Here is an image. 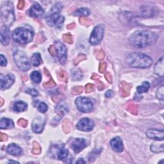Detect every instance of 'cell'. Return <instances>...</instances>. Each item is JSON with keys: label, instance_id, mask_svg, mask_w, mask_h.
Returning <instances> with one entry per match:
<instances>
[{"label": "cell", "instance_id": "8", "mask_svg": "<svg viewBox=\"0 0 164 164\" xmlns=\"http://www.w3.org/2000/svg\"><path fill=\"white\" fill-rule=\"evenodd\" d=\"M105 28L103 25L96 26L92 30L89 39V42L92 45H98L101 43L104 35Z\"/></svg>", "mask_w": 164, "mask_h": 164}, {"label": "cell", "instance_id": "35", "mask_svg": "<svg viewBox=\"0 0 164 164\" xmlns=\"http://www.w3.org/2000/svg\"><path fill=\"white\" fill-rule=\"evenodd\" d=\"M124 83V85L123 87V96H126L129 94L130 87H129V86L128 84H126V83Z\"/></svg>", "mask_w": 164, "mask_h": 164}, {"label": "cell", "instance_id": "55", "mask_svg": "<svg viewBox=\"0 0 164 164\" xmlns=\"http://www.w3.org/2000/svg\"><path fill=\"white\" fill-rule=\"evenodd\" d=\"M76 163H86V162L83 158H79L76 161Z\"/></svg>", "mask_w": 164, "mask_h": 164}, {"label": "cell", "instance_id": "9", "mask_svg": "<svg viewBox=\"0 0 164 164\" xmlns=\"http://www.w3.org/2000/svg\"><path fill=\"white\" fill-rule=\"evenodd\" d=\"M51 156L53 158L59 160L66 159L68 156V150L64 147V145L53 146L50 149Z\"/></svg>", "mask_w": 164, "mask_h": 164}, {"label": "cell", "instance_id": "22", "mask_svg": "<svg viewBox=\"0 0 164 164\" xmlns=\"http://www.w3.org/2000/svg\"><path fill=\"white\" fill-rule=\"evenodd\" d=\"M155 73L160 77L163 76V57H162L155 65Z\"/></svg>", "mask_w": 164, "mask_h": 164}, {"label": "cell", "instance_id": "39", "mask_svg": "<svg viewBox=\"0 0 164 164\" xmlns=\"http://www.w3.org/2000/svg\"><path fill=\"white\" fill-rule=\"evenodd\" d=\"M86 59V56L84 55H79L77 58H76L74 61V65H77L79 62H81V61L85 60Z\"/></svg>", "mask_w": 164, "mask_h": 164}, {"label": "cell", "instance_id": "24", "mask_svg": "<svg viewBox=\"0 0 164 164\" xmlns=\"http://www.w3.org/2000/svg\"><path fill=\"white\" fill-rule=\"evenodd\" d=\"M157 142H152L151 146V150L152 152H155V153H158V152H163L164 150L163 147V143H159L160 140H156Z\"/></svg>", "mask_w": 164, "mask_h": 164}, {"label": "cell", "instance_id": "26", "mask_svg": "<svg viewBox=\"0 0 164 164\" xmlns=\"http://www.w3.org/2000/svg\"><path fill=\"white\" fill-rule=\"evenodd\" d=\"M30 78L33 83L39 84L42 80V75L39 71H33L30 74Z\"/></svg>", "mask_w": 164, "mask_h": 164}, {"label": "cell", "instance_id": "38", "mask_svg": "<svg viewBox=\"0 0 164 164\" xmlns=\"http://www.w3.org/2000/svg\"><path fill=\"white\" fill-rule=\"evenodd\" d=\"M63 39L65 42H66V43H67L69 44L72 43V37L71 36V35H69V34H65V35H64Z\"/></svg>", "mask_w": 164, "mask_h": 164}, {"label": "cell", "instance_id": "4", "mask_svg": "<svg viewBox=\"0 0 164 164\" xmlns=\"http://www.w3.org/2000/svg\"><path fill=\"white\" fill-rule=\"evenodd\" d=\"M1 18L3 23L5 26H10L15 21L14 7L12 2L5 1L1 7Z\"/></svg>", "mask_w": 164, "mask_h": 164}, {"label": "cell", "instance_id": "19", "mask_svg": "<svg viewBox=\"0 0 164 164\" xmlns=\"http://www.w3.org/2000/svg\"><path fill=\"white\" fill-rule=\"evenodd\" d=\"M69 111V106L67 105L66 103L64 101H60V103H59L55 108V112L60 117L67 113Z\"/></svg>", "mask_w": 164, "mask_h": 164}, {"label": "cell", "instance_id": "36", "mask_svg": "<svg viewBox=\"0 0 164 164\" xmlns=\"http://www.w3.org/2000/svg\"><path fill=\"white\" fill-rule=\"evenodd\" d=\"M71 92L74 95L79 94L83 92V87L81 86L74 87H73V89L71 90Z\"/></svg>", "mask_w": 164, "mask_h": 164}, {"label": "cell", "instance_id": "11", "mask_svg": "<svg viewBox=\"0 0 164 164\" xmlns=\"http://www.w3.org/2000/svg\"><path fill=\"white\" fill-rule=\"evenodd\" d=\"M55 47L56 49V55H58L60 62L64 64L67 60V49L66 46L60 42H56Z\"/></svg>", "mask_w": 164, "mask_h": 164}, {"label": "cell", "instance_id": "5", "mask_svg": "<svg viewBox=\"0 0 164 164\" xmlns=\"http://www.w3.org/2000/svg\"><path fill=\"white\" fill-rule=\"evenodd\" d=\"M12 38L16 43L25 44L32 40L33 33L31 30L24 27H20L14 30L12 33Z\"/></svg>", "mask_w": 164, "mask_h": 164}, {"label": "cell", "instance_id": "16", "mask_svg": "<svg viewBox=\"0 0 164 164\" xmlns=\"http://www.w3.org/2000/svg\"><path fill=\"white\" fill-rule=\"evenodd\" d=\"M0 37H1V42L2 44L5 46L9 44L10 40V33L9 26L5 25L1 26Z\"/></svg>", "mask_w": 164, "mask_h": 164}, {"label": "cell", "instance_id": "48", "mask_svg": "<svg viewBox=\"0 0 164 164\" xmlns=\"http://www.w3.org/2000/svg\"><path fill=\"white\" fill-rule=\"evenodd\" d=\"M106 63L101 62V64H100V72H104V71L106 69Z\"/></svg>", "mask_w": 164, "mask_h": 164}, {"label": "cell", "instance_id": "2", "mask_svg": "<svg viewBox=\"0 0 164 164\" xmlns=\"http://www.w3.org/2000/svg\"><path fill=\"white\" fill-rule=\"evenodd\" d=\"M126 63L132 67L146 69L151 66L152 60L150 56L142 53H133L126 59Z\"/></svg>", "mask_w": 164, "mask_h": 164}, {"label": "cell", "instance_id": "7", "mask_svg": "<svg viewBox=\"0 0 164 164\" xmlns=\"http://www.w3.org/2000/svg\"><path fill=\"white\" fill-rule=\"evenodd\" d=\"M75 104L80 112L89 113L93 110V104L90 99L85 97H79L76 99Z\"/></svg>", "mask_w": 164, "mask_h": 164}, {"label": "cell", "instance_id": "40", "mask_svg": "<svg viewBox=\"0 0 164 164\" xmlns=\"http://www.w3.org/2000/svg\"><path fill=\"white\" fill-rule=\"evenodd\" d=\"M26 92H27L29 94H30L31 96H32L33 97H36V96H38V94H39L38 91L35 89H29L26 90Z\"/></svg>", "mask_w": 164, "mask_h": 164}, {"label": "cell", "instance_id": "15", "mask_svg": "<svg viewBox=\"0 0 164 164\" xmlns=\"http://www.w3.org/2000/svg\"><path fill=\"white\" fill-rule=\"evenodd\" d=\"M15 81L14 76L12 74L6 75L4 78H1V89L6 90L9 89L13 85Z\"/></svg>", "mask_w": 164, "mask_h": 164}, {"label": "cell", "instance_id": "25", "mask_svg": "<svg viewBox=\"0 0 164 164\" xmlns=\"http://www.w3.org/2000/svg\"><path fill=\"white\" fill-rule=\"evenodd\" d=\"M42 63V59L40 53H35L32 55L31 58V64L33 66L37 67L40 66Z\"/></svg>", "mask_w": 164, "mask_h": 164}, {"label": "cell", "instance_id": "51", "mask_svg": "<svg viewBox=\"0 0 164 164\" xmlns=\"http://www.w3.org/2000/svg\"><path fill=\"white\" fill-rule=\"evenodd\" d=\"M25 6V1H20L18 3V9H22Z\"/></svg>", "mask_w": 164, "mask_h": 164}, {"label": "cell", "instance_id": "3", "mask_svg": "<svg viewBox=\"0 0 164 164\" xmlns=\"http://www.w3.org/2000/svg\"><path fill=\"white\" fill-rule=\"evenodd\" d=\"M62 9V5L60 3H57L51 9L50 13L46 17V21L49 26H55L60 28L64 22V17L60 14Z\"/></svg>", "mask_w": 164, "mask_h": 164}, {"label": "cell", "instance_id": "28", "mask_svg": "<svg viewBox=\"0 0 164 164\" xmlns=\"http://www.w3.org/2000/svg\"><path fill=\"white\" fill-rule=\"evenodd\" d=\"M90 14V11L89 9L87 8H80L78 9L74 13L75 16H80L82 17H87Z\"/></svg>", "mask_w": 164, "mask_h": 164}, {"label": "cell", "instance_id": "57", "mask_svg": "<svg viewBox=\"0 0 164 164\" xmlns=\"http://www.w3.org/2000/svg\"><path fill=\"white\" fill-rule=\"evenodd\" d=\"M99 78H100V77H99V76L96 75V74H93V76H92V79H98Z\"/></svg>", "mask_w": 164, "mask_h": 164}, {"label": "cell", "instance_id": "52", "mask_svg": "<svg viewBox=\"0 0 164 164\" xmlns=\"http://www.w3.org/2000/svg\"><path fill=\"white\" fill-rule=\"evenodd\" d=\"M59 77H60L61 78H62V80H64L66 78V72H65L64 71H61L60 72V74H59Z\"/></svg>", "mask_w": 164, "mask_h": 164}, {"label": "cell", "instance_id": "34", "mask_svg": "<svg viewBox=\"0 0 164 164\" xmlns=\"http://www.w3.org/2000/svg\"><path fill=\"white\" fill-rule=\"evenodd\" d=\"M40 152H41V147H40L39 145L37 142H34L33 150H32L33 153L35 155H39Z\"/></svg>", "mask_w": 164, "mask_h": 164}, {"label": "cell", "instance_id": "42", "mask_svg": "<svg viewBox=\"0 0 164 164\" xmlns=\"http://www.w3.org/2000/svg\"><path fill=\"white\" fill-rule=\"evenodd\" d=\"M44 87H45L46 88H50V87H55V83L54 82V81L52 79H50V81H49L46 83H44Z\"/></svg>", "mask_w": 164, "mask_h": 164}, {"label": "cell", "instance_id": "53", "mask_svg": "<svg viewBox=\"0 0 164 164\" xmlns=\"http://www.w3.org/2000/svg\"><path fill=\"white\" fill-rule=\"evenodd\" d=\"M0 140L1 141H5L7 140V135L5 134H3V133H1L0 134Z\"/></svg>", "mask_w": 164, "mask_h": 164}, {"label": "cell", "instance_id": "54", "mask_svg": "<svg viewBox=\"0 0 164 164\" xmlns=\"http://www.w3.org/2000/svg\"><path fill=\"white\" fill-rule=\"evenodd\" d=\"M98 89H100V90H101V89H104V85H103V83H101V82H98Z\"/></svg>", "mask_w": 164, "mask_h": 164}, {"label": "cell", "instance_id": "33", "mask_svg": "<svg viewBox=\"0 0 164 164\" xmlns=\"http://www.w3.org/2000/svg\"><path fill=\"white\" fill-rule=\"evenodd\" d=\"M63 128H64V130L66 133H69L71 130V123L68 120H65L63 123Z\"/></svg>", "mask_w": 164, "mask_h": 164}, {"label": "cell", "instance_id": "30", "mask_svg": "<svg viewBox=\"0 0 164 164\" xmlns=\"http://www.w3.org/2000/svg\"><path fill=\"white\" fill-rule=\"evenodd\" d=\"M71 76L72 80H79L83 78L82 73L78 69H73L71 71Z\"/></svg>", "mask_w": 164, "mask_h": 164}, {"label": "cell", "instance_id": "43", "mask_svg": "<svg viewBox=\"0 0 164 164\" xmlns=\"http://www.w3.org/2000/svg\"><path fill=\"white\" fill-rule=\"evenodd\" d=\"M0 59H1V62H0V65L1 67H5L7 66V60L5 57L3 55H0Z\"/></svg>", "mask_w": 164, "mask_h": 164}, {"label": "cell", "instance_id": "37", "mask_svg": "<svg viewBox=\"0 0 164 164\" xmlns=\"http://www.w3.org/2000/svg\"><path fill=\"white\" fill-rule=\"evenodd\" d=\"M79 21H80V23L83 25H86V26H89V25L91 24V21L90 20H88L86 17H82L79 18Z\"/></svg>", "mask_w": 164, "mask_h": 164}, {"label": "cell", "instance_id": "29", "mask_svg": "<svg viewBox=\"0 0 164 164\" xmlns=\"http://www.w3.org/2000/svg\"><path fill=\"white\" fill-rule=\"evenodd\" d=\"M101 151H102V148H100V149L95 148L94 150L92 152H91L89 155V161L90 162H93L94 160L96 159L99 155H100V154L101 153Z\"/></svg>", "mask_w": 164, "mask_h": 164}, {"label": "cell", "instance_id": "27", "mask_svg": "<svg viewBox=\"0 0 164 164\" xmlns=\"http://www.w3.org/2000/svg\"><path fill=\"white\" fill-rule=\"evenodd\" d=\"M150 83L147 82H144L142 85L137 87V90L139 94H142V93L147 92L148 90L150 89Z\"/></svg>", "mask_w": 164, "mask_h": 164}, {"label": "cell", "instance_id": "32", "mask_svg": "<svg viewBox=\"0 0 164 164\" xmlns=\"http://www.w3.org/2000/svg\"><path fill=\"white\" fill-rule=\"evenodd\" d=\"M164 90H163V86H161L159 87V89L156 91V97L160 101H163L164 99Z\"/></svg>", "mask_w": 164, "mask_h": 164}, {"label": "cell", "instance_id": "23", "mask_svg": "<svg viewBox=\"0 0 164 164\" xmlns=\"http://www.w3.org/2000/svg\"><path fill=\"white\" fill-rule=\"evenodd\" d=\"M14 122L7 118H2L0 121V128L1 129H9L14 127Z\"/></svg>", "mask_w": 164, "mask_h": 164}, {"label": "cell", "instance_id": "47", "mask_svg": "<svg viewBox=\"0 0 164 164\" xmlns=\"http://www.w3.org/2000/svg\"><path fill=\"white\" fill-rule=\"evenodd\" d=\"M104 56H105V53L103 51H100L98 52L97 58L98 60H103L104 59Z\"/></svg>", "mask_w": 164, "mask_h": 164}, {"label": "cell", "instance_id": "56", "mask_svg": "<svg viewBox=\"0 0 164 164\" xmlns=\"http://www.w3.org/2000/svg\"><path fill=\"white\" fill-rule=\"evenodd\" d=\"M74 26L75 25L73 23V24H71V25H69L67 26V28L68 29H72V28H73L74 27Z\"/></svg>", "mask_w": 164, "mask_h": 164}, {"label": "cell", "instance_id": "21", "mask_svg": "<svg viewBox=\"0 0 164 164\" xmlns=\"http://www.w3.org/2000/svg\"><path fill=\"white\" fill-rule=\"evenodd\" d=\"M27 106L28 105L26 103L21 101H19L14 103L13 110L14 111H15L16 112H25V110H26V109H27Z\"/></svg>", "mask_w": 164, "mask_h": 164}, {"label": "cell", "instance_id": "41", "mask_svg": "<svg viewBox=\"0 0 164 164\" xmlns=\"http://www.w3.org/2000/svg\"><path fill=\"white\" fill-rule=\"evenodd\" d=\"M128 110H129V112H131L132 113H134L136 114L137 113V106H135V105H130L128 106Z\"/></svg>", "mask_w": 164, "mask_h": 164}, {"label": "cell", "instance_id": "46", "mask_svg": "<svg viewBox=\"0 0 164 164\" xmlns=\"http://www.w3.org/2000/svg\"><path fill=\"white\" fill-rule=\"evenodd\" d=\"M49 51L52 56L56 55V48L55 47V46H51L49 48Z\"/></svg>", "mask_w": 164, "mask_h": 164}, {"label": "cell", "instance_id": "44", "mask_svg": "<svg viewBox=\"0 0 164 164\" xmlns=\"http://www.w3.org/2000/svg\"><path fill=\"white\" fill-rule=\"evenodd\" d=\"M94 89V87L93 85L90 84V83H89V84H87L85 87V90H86V92L87 93H90L93 91Z\"/></svg>", "mask_w": 164, "mask_h": 164}, {"label": "cell", "instance_id": "31", "mask_svg": "<svg viewBox=\"0 0 164 164\" xmlns=\"http://www.w3.org/2000/svg\"><path fill=\"white\" fill-rule=\"evenodd\" d=\"M48 106L44 102H40L39 105H38V110L41 113H44L48 111Z\"/></svg>", "mask_w": 164, "mask_h": 164}, {"label": "cell", "instance_id": "18", "mask_svg": "<svg viewBox=\"0 0 164 164\" xmlns=\"http://www.w3.org/2000/svg\"><path fill=\"white\" fill-rule=\"evenodd\" d=\"M110 144L113 150L117 152H121L124 150L123 140L119 137L111 140Z\"/></svg>", "mask_w": 164, "mask_h": 164}, {"label": "cell", "instance_id": "50", "mask_svg": "<svg viewBox=\"0 0 164 164\" xmlns=\"http://www.w3.org/2000/svg\"><path fill=\"white\" fill-rule=\"evenodd\" d=\"M113 96V91L112 90H108L107 92H106L105 94V96L106 98H112V96Z\"/></svg>", "mask_w": 164, "mask_h": 164}, {"label": "cell", "instance_id": "58", "mask_svg": "<svg viewBox=\"0 0 164 164\" xmlns=\"http://www.w3.org/2000/svg\"><path fill=\"white\" fill-rule=\"evenodd\" d=\"M9 163H19V162H18L12 161V160H10V161H9Z\"/></svg>", "mask_w": 164, "mask_h": 164}, {"label": "cell", "instance_id": "12", "mask_svg": "<svg viewBox=\"0 0 164 164\" xmlns=\"http://www.w3.org/2000/svg\"><path fill=\"white\" fill-rule=\"evenodd\" d=\"M88 146V142L84 139L78 138L76 139L73 142H72L71 147L72 150L76 153H78L80 151H82L83 149L85 148Z\"/></svg>", "mask_w": 164, "mask_h": 164}, {"label": "cell", "instance_id": "17", "mask_svg": "<svg viewBox=\"0 0 164 164\" xmlns=\"http://www.w3.org/2000/svg\"><path fill=\"white\" fill-rule=\"evenodd\" d=\"M44 12V9H43V7H42L39 3H37L33 4L29 10L30 16L31 17H36V18L43 16Z\"/></svg>", "mask_w": 164, "mask_h": 164}, {"label": "cell", "instance_id": "20", "mask_svg": "<svg viewBox=\"0 0 164 164\" xmlns=\"http://www.w3.org/2000/svg\"><path fill=\"white\" fill-rule=\"evenodd\" d=\"M7 151L9 154L15 156H18L22 154L21 148L17 144L14 143L9 145Z\"/></svg>", "mask_w": 164, "mask_h": 164}, {"label": "cell", "instance_id": "49", "mask_svg": "<svg viewBox=\"0 0 164 164\" xmlns=\"http://www.w3.org/2000/svg\"><path fill=\"white\" fill-rule=\"evenodd\" d=\"M105 76H106V79L108 80V82L109 83H112V78L111 74H110L109 72H106V73L105 74Z\"/></svg>", "mask_w": 164, "mask_h": 164}, {"label": "cell", "instance_id": "14", "mask_svg": "<svg viewBox=\"0 0 164 164\" xmlns=\"http://www.w3.org/2000/svg\"><path fill=\"white\" fill-rule=\"evenodd\" d=\"M163 134L164 131L163 129L158 130L155 129H148L146 131V135L149 139H154L155 140H163Z\"/></svg>", "mask_w": 164, "mask_h": 164}, {"label": "cell", "instance_id": "45", "mask_svg": "<svg viewBox=\"0 0 164 164\" xmlns=\"http://www.w3.org/2000/svg\"><path fill=\"white\" fill-rule=\"evenodd\" d=\"M18 124L21 126L22 127H26L27 126L28 124V122L26 120L24 119H21L18 121Z\"/></svg>", "mask_w": 164, "mask_h": 164}, {"label": "cell", "instance_id": "6", "mask_svg": "<svg viewBox=\"0 0 164 164\" xmlns=\"http://www.w3.org/2000/svg\"><path fill=\"white\" fill-rule=\"evenodd\" d=\"M14 60L15 63L20 70L22 71H27L30 68V64L25 53L21 50L16 49L13 53Z\"/></svg>", "mask_w": 164, "mask_h": 164}, {"label": "cell", "instance_id": "10", "mask_svg": "<svg viewBox=\"0 0 164 164\" xmlns=\"http://www.w3.org/2000/svg\"><path fill=\"white\" fill-rule=\"evenodd\" d=\"M94 126V123L89 118H82L80 119L76 125V128L80 131H90L92 130Z\"/></svg>", "mask_w": 164, "mask_h": 164}, {"label": "cell", "instance_id": "13", "mask_svg": "<svg viewBox=\"0 0 164 164\" xmlns=\"http://www.w3.org/2000/svg\"><path fill=\"white\" fill-rule=\"evenodd\" d=\"M45 125V120L43 117H37L32 122V127L34 133H40L43 131Z\"/></svg>", "mask_w": 164, "mask_h": 164}, {"label": "cell", "instance_id": "1", "mask_svg": "<svg viewBox=\"0 0 164 164\" xmlns=\"http://www.w3.org/2000/svg\"><path fill=\"white\" fill-rule=\"evenodd\" d=\"M158 35L147 30H138L129 37V43L135 48H142L152 45L158 40Z\"/></svg>", "mask_w": 164, "mask_h": 164}]
</instances>
